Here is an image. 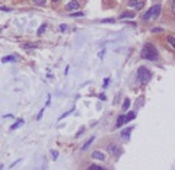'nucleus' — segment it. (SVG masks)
<instances>
[{
    "mask_svg": "<svg viewBox=\"0 0 175 170\" xmlns=\"http://www.w3.org/2000/svg\"><path fill=\"white\" fill-rule=\"evenodd\" d=\"M51 156H53V160H57V156H58V151H57V150H53V151H51Z\"/></svg>",
    "mask_w": 175,
    "mask_h": 170,
    "instance_id": "b1692460",
    "label": "nucleus"
},
{
    "mask_svg": "<svg viewBox=\"0 0 175 170\" xmlns=\"http://www.w3.org/2000/svg\"><path fill=\"white\" fill-rule=\"evenodd\" d=\"M91 157H92L94 160H99V161H104V160H105V154H104L102 151H94Z\"/></svg>",
    "mask_w": 175,
    "mask_h": 170,
    "instance_id": "0eeeda50",
    "label": "nucleus"
},
{
    "mask_svg": "<svg viewBox=\"0 0 175 170\" xmlns=\"http://www.w3.org/2000/svg\"><path fill=\"white\" fill-rule=\"evenodd\" d=\"M174 39H175V38H174V35H169V36H168V42L171 44L172 50H174V44H175V42H174Z\"/></svg>",
    "mask_w": 175,
    "mask_h": 170,
    "instance_id": "4be33fe9",
    "label": "nucleus"
},
{
    "mask_svg": "<svg viewBox=\"0 0 175 170\" xmlns=\"http://www.w3.org/2000/svg\"><path fill=\"white\" fill-rule=\"evenodd\" d=\"M94 140H95V138H94V137H92V138H89V140H88V141H86V142H85V144H83V145H82V150H83V151H85V150H86V148H88V147H89V145H91V144H92V142H94Z\"/></svg>",
    "mask_w": 175,
    "mask_h": 170,
    "instance_id": "2eb2a0df",
    "label": "nucleus"
},
{
    "mask_svg": "<svg viewBox=\"0 0 175 170\" xmlns=\"http://www.w3.org/2000/svg\"><path fill=\"white\" fill-rule=\"evenodd\" d=\"M42 114H44V109H41V111H40V114L37 115V121H40V119L42 118Z\"/></svg>",
    "mask_w": 175,
    "mask_h": 170,
    "instance_id": "a878e982",
    "label": "nucleus"
},
{
    "mask_svg": "<svg viewBox=\"0 0 175 170\" xmlns=\"http://www.w3.org/2000/svg\"><path fill=\"white\" fill-rule=\"evenodd\" d=\"M98 98H99V99H101V100H107V96H105V95H104V93H102V95H99V96H98Z\"/></svg>",
    "mask_w": 175,
    "mask_h": 170,
    "instance_id": "7c9ffc66",
    "label": "nucleus"
},
{
    "mask_svg": "<svg viewBox=\"0 0 175 170\" xmlns=\"http://www.w3.org/2000/svg\"><path fill=\"white\" fill-rule=\"evenodd\" d=\"M127 124V119H126V115H120L118 118H117V122H115V127L117 128H121L123 125H126Z\"/></svg>",
    "mask_w": 175,
    "mask_h": 170,
    "instance_id": "6e6552de",
    "label": "nucleus"
},
{
    "mask_svg": "<svg viewBox=\"0 0 175 170\" xmlns=\"http://www.w3.org/2000/svg\"><path fill=\"white\" fill-rule=\"evenodd\" d=\"M136 118V112H130L128 115H126V119H127V122H130L131 119H134Z\"/></svg>",
    "mask_w": 175,
    "mask_h": 170,
    "instance_id": "6ab92c4d",
    "label": "nucleus"
},
{
    "mask_svg": "<svg viewBox=\"0 0 175 170\" xmlns=\"http://www.w3.org/2000/svg\"><path fill=\"white\" fill-rule=\"evenodd\" d=\"M127 5H128V8L134 9V12L136 10H142L143 6H144V0H128Z\"/></svg>",
    "mask_w": 175,
    "mask_h": 170,
    "instance_id": "20e7f679",
    "label": "nucleus"
},
{
    "mask_svg": "<svg viewBox=\"0 0 175 170\" xmlns=\"http://www.w3.org/2000/svg\"><path fill=\"white\" fill-rule=\"evenodd\" d=\"M73 111H74V108H72V109H70V111H67L66 114H63V115H60V118H58V121H61V119H64V118H67V116H69V115H70V114H72Z\"/></svg>",
    "mask_w": 175,
    "mask_h": 170,
    "instance_id": "f3484780",
    "label": "nucleus"
},
{
    "mask_svg": "<svg viewBox=\"0 0 175 170\" xmlns=\"http://www.w3.org/2000/svg\"><path fill=\"white\" fill-rule=\"evenodd\" d=\"M45 28H47V23H42L40 28H38V31H37V35L40 36V35H42L44 34V31H45Z\"/></svg>",
    "mask_w": 175,
    "mask_h": 170,
    "instance_id": "dca6fc26",
    "label": "nucleus"
},
{
    "mask_svg": "<svg viewBox=\"0 0 175 170\" xmlns=\"http://www.w3.org/2000/svg\"><path fill=\"white\" fill-rule=\"evenodd\" d=\"M10 61H16V57H13V55H8V57H3V58H2V63H3V64L10 63Z\"/></svg>",
    "mask_w": 175,
    "mask_h": 170,
    "instance_id": "f8f14e48",
    "label": "nucleus"
},
{
    "mask_svg": "<svg viewBox=\"0 0 175 170\" xmlns=\"http://www.w3.org/2000/svg\"><path fill=\"white\" fill-rule=\"evenodd\" d=\"M108 151H110L111 154H114V156H120V154H121V148H120L117 144H110V145H108Z\"/></svg>",
    "mask_w": 175,
    "mask_h": 170,
    "instance_id": "423d86ee",
    "label": "nucleus"
},
{
    "mask_svg": "<svg viewBox=\"0 0 175 170\" xmlns=\"http://www.w3.org/2000/svg\"><path fill=\"white\" fill-rule=\"evenodd\" d=\"M0 12H12V9H10V8H5V6H2V8H0Z\"/></svg>",
    "mask_w": 175,
    "mask_h": 170,
    "instance_id": "393cba45",
    "label": "nucleus"
},
{
    "mask_svg": "<svg viewBox=\"0 0 175 170\" xmlns=\"http://www.w3.org/2000/svg\"><path fill=\"white\" fill-rule=\"evenodd\" d=\"M108 84H110V78H105V80H104V87H107Z\"/></svg>",
    "mask_w": 175,
    "mask_h": 170,
    "instance_id": "c756f323",
    "label": "nucleus"
},
{
    "mask_svg": "<svg viewBox=\"0 0 175 170\" xmlns=\"http://www.w3.org/2000/svg\"><path fill=\"white\" fill-rule=\"evenodd\" d=\"M152 32H153V34H156V32H162V28H153Z\"/></svg>",
    "mask_w": 175,
    "mask_h": 170,
    "instance_id": "cd10ccee",
    "label": "nucleus"
},
{
    "mask_svg": "<svg viewBox=\"0 0 175 170\" xmlns=\"http://www.w3.org/2000/svg\"><path fill=\"white\" fill-rule=\"evenodd\" d=\"M137 78H139L140 83L146 84V83L150 81V78H152V73H150L149 68H146V67H139V70H137Z\"/></svg>",
    "mask_w": 175,
    "mask_h": 170,
    "instance_id": "7ed1b4c3",
    "label": "nucleus"
},
{
    "mask_svg": "<svg viewBox=\"0 0 175 170\" xmlns=\"http://www.w3.org/2000/svg\"><path fill=\"white\" fill-rule=\"evenodd\" d=\"M40 45L38 44H22V48L24 50H37Z\"/></svg>",
    "mask_w": 175,
    "mask_h": 170,
    "instance_id": "9b49d317",
    "label": "nucleus"
},
{
    "mask_svg": "<svg viewBox=\"0 0 175 170\" xmlns=\"http://www.w3.org/2000/svg\"><path fill=\"white\" fill-rule=\"evenodd\" d=\"M160 10H162V6L160 5H155V6H152L146 13H143V21L144 22H147V21H152V19H158L159 18V15H160Z\"/></svg>",
    "mask_w": 175,
    "mask_h": 170,
    "instance_id": "f03ea898",
    "label": "nucleus"
},
{
    "mask_svg": "<svg viewBox=\"0 0 175 170\" xmlns=\"http://www.w3.org/2000/svg\"><path fill=\"white\" fill-rule=\"evenodd\" d=\"M134 15H136L134 10H127V12H123L120 15V18L121 19H131V18H134Z\"/></svg>",
    "mask_w": 175,
    "mask_h": 170,
    "instance_id": "1a4fd4ad",
    "label": "nucleus"
},
{
    "mask_svg": "<svg viewBox=\"0 0 175 170\" xmlns=\"http://www.w3.org/2000/svg\"><path fill=\"white\" fill-rule=\"evenodd\" d=\"M140 55H142V58H144V60H147V61H155V60L159 58V52H158L156 47H155L153 44H150V42H147V44L143 45Z\"/></svg>",
    "mask_w": 175,
    "mask_h": 170,
    "instance_id": "f257e3e1",
    "label": "nucleus"
},
{
    "mask_svg": "<svg viewBox=\"0 0 175 170\" xmlns=\"http://www.w3.org/2000/svg\"><path fill=\"white\" fill-rule=\"evenodd\" d=\"M88 169H89V170H105V167H102L99 164H91Z\"/></svg>",
    "mask_w": 175,
    "mask_h": 170,
    "instance_id": "4468645a",
    "label": "nucleus"
},
{
    "mask_svg": "<svg viewBox=\"0 0 175 170\" xmlns=\"http://www.w3.org/2000/svg\"><path fill=\"white\" fill-rule=\"evenodd\" d=\"M66 29H67V25H60V31L61 32H64Z\"/></svg>",
    "mask_w": 175,
    "mask_h": 170,
    "instance_id": "c85d7f7f",
    "label": "nucleus"
},
{
    "mask_svg": "<svg viewBox=\"0 0 175 170\" xmlns=\"http://www.w3.org/2000/svg\"><path fill=\"white\" fill-rule=\"evenodd\" d=\"M24 122H25L24 119H18V122H16V124H13V125L10 127V129L13 131V129H16V128H19V127H22V125H24Z\"/></svg>",
    "mask_w": 175,
    "mask_h": 170,
    "instance_id": "ddd939ff",
    "label": "nucleus"
},
{
    "mask_svg": "<svg viewBox=\"0 0 175 170\" xmlns=\"http://www.w3.org/2000/svg\"><path fill=\"white\" fill-rule=\"evenodd\" d=\"M130 108V99H124V103H123V111H127Z\"/></svg>",
    "mask_w": 175,
    "mask_h": 170,
    "instance_id": "a211bd4d",
    "label": "nucleus"
},
{
    "mask_svg": "<svg viewBox=\"0 0 175 170\" xmlns=\"http://www.w3.org/2000/svg\"><path fill=\"white\" fill-rule=\"evenodd\" d=\"M131 131H133V127H128V128L123 129V131H121V137L128 138V137H130V134H131Z\"/></svg>",
    "mask_w": 175,
    "mask_h": 170,
    "instance_id": "9d476101",
    "label": "nucleus"
},
{
    "mask_svg": "<svg viewBox=\"0 0 175 170\" xmlns=\"http://www.w3.org/2000/svg\"><path fill=\"white\" fill-rule=\"evenodd\" d=\"M53 2H54V3H57V2H60V0H53Z\"/></svg>",
    "mask_w": 175,
    "mask_h": 170,
    "instance_id": "2f4dec72",
    "label": "nucleus"
},
{
    "mask_svg": "<svg viewBox=\"0 0 175 170\" xmlns=\"http://www.w3.org/2000/svg\"><path fill=\"white\" fill-rule=\"evenodd\" d=\"M83 131H85V127H82V128H80V129L77 131V134H76V137H80V135L83 134Z\"/></svg>",
    "mask_w": 175,
    "mask_h": 170,
    "instance_id": "bb28decb",
    "label": "nucleus"
},
{
    "mask_svg": "<svg viewBox=\"0 0 175 170\" xmlns=\"http://www.w3.org/2000/svg\"><path fill=\"white\" fill-rule=\"evenodd\" d=\"M115 22V19H112V18H108V19H102L101 21V23H114Z\"/></svg>",
    "mask_w": 175,
    "mask_h": 170,
    "instance_id": "412c9836",
    "label": "nucleus"
},
{
    "mask_svg": "<svg viewBox=\"0 0 175 170\" xmlns=\"http://www.w3.org/2000/svg\"><path fill=\"white\" fill-rule=\"evenodd\" d=\"M79 8H80V5H79V2H77V0H72V2H69V3H67V6H66V10L72 12V10H77Z\"/></svg>",
    "mask_w": 175,
    "mask_h": 170,
    "instance_id": "39448f33",
    "label": "nucleus"
},
{
    "mask_svg": "<svg viewBox=\"0 0 175 170\" xmlns=\"http://www.w3.org/2000/svg\"><path fill=\"white\" fill-rule=\"evenodd\" d=\"M35 6H45V0H34Z\"/></svg>",
    "mask_w": 175,
    "mask_h": 170,
    "instance_id": "aec40b11",
    "label": "nucleus"
},
{
    "mask_svg": "<svg viewBox=\"0 0 175 170\" xmlns=\"http://www.w3.org/2000/svg\"><path fill=\"white\" fill-rule=\"evenodd\" d=\"M83 15H85L83 12H76V10L72 13V16H73V18H76V16H83Z\"/></svg>",
    "mask_w": 175,
    "mask_h": 170,
    "instance_id": "5701e85b",
    "label": "nucleus"
}]
</instances>
